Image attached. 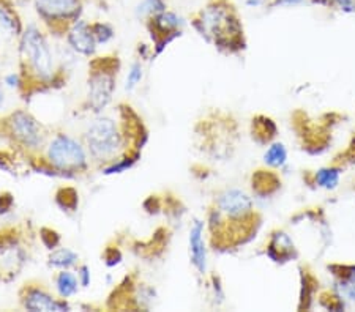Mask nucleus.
<instances>
[{
    "label": "nucleus",
    "instance_id": "obj_1",
    "mask_svg": "<svg viewBox=\"0 0 355 312\" xmlns=\"http://www.w3.org/2000/svg\"><path fill=\"white\" fill-rule=\"evenodd\" d=\"M191 22L200 37L223 53L236 54L245 49L243 24L231 0H209Z\"/></svg>",
    "mask_w": 355,
    "mask_h": 312
},
{
    "label": "nucleus",
    "instance_id": "obj_2",
    "mask_svg": "<svg viewBox=\"0 0 355 312\" xmlns=\"http://www.w3.org/2000/svg\"><path fill=\"white\" fill-rule=\"evenodd\" d=\"M21 87L27 95L54 82V60L49 44L40 28L28 26L21 38Z\"/></svg>",
    "mask_w": 355,
    "mask_h": 312
},
{
    "label": "nucleus",
    "instance_id": "obj_3",
    "mask_svg": "<svg viewBox=\"0 0 355 312\" xmlns=\"http://www.w3.org/2000/svg\"><path fill=\"white\" fill-rule=\"evenodd\" d=\"M85 147L90 156L98 163H107V166L119 163L120 152L123 147V134L117 123L110 117H100L84 133Z\"/></svg>",
    "mask_w": 355,
    "mask_h": 312
},
{
    "label": "nucleus",
    "instance_id": "obj_4",
    "mask_svg": "<svg viewBox=\"0 0 355 312\" xmlns=\"http://www.w3.org/2000/svg\"><path fill=\"white\" fill-rule=\"evenodd\" d=\"M120 70L119 57H98L89 65V82H87V107L92 112H101L111 103L116 79Z\"/></svg>",
    "mask_w": 355,
    "mask_h": 312
},
{
    "label": "nucleus",
    "instance_id": "obj_5",
    "mask_svg": "<svg viewBox=\"0 0 355 312\" xmlns=\"http://www.w3.org/2000/svg\"><path fill=\"white\" fill-rule=\"evenodd\" d=\"M46 156L53 172L74 175L85 172L89 166L83 145L67 134H59L51 140Z\"/></svg>",
    "mask_w": 355,
    "mask_h": 312
},
{
    "label": "nucleus",
    "instance_id": "obj_6",
    "mask_svg": "<svg viewBox=\"0 0 355 312\" xmlns=\"http://www.w3.org/2000/svg\"><path fill=\"white\" fill-rule=\"evenodd\" d=\"M35 10L46 26L57 35L68 33L83 13L81 0H35Z\"/></svg>",
    "mask_w": 355,
    "mask_h": 312
},
{
    "label": "nucleus",
    "instance_id": "obj_7",
    "mask_svg": "<svg viewBox=\"0 0 355 312\" xmlns=\"http://www.w3.org/2000/svg\"><path fill=\"white\" fill-rule=\"evenodd\" d=\"M180 26L182 19L173 11H163V13L152 16V18L147 19V28L150 32V37L155 43L157 54H162L163 49L168 46V44L180 37Z\"/></svg>",
    "mask_w": 355,
    "mask_h": 312
},
{
    "label": "nucleus",
    "instance_id": "obj_8",
    "mask_svg": "<svg viewBox=\"0 0 355 312\" xmlns=\"http://www.w3.org/2000/svg\"><path fill=\"white\" fill-rule=\"evenodd\" d=\"M21 304L22 308L32 312H62V311H70V304L65 302V298H54L53 295L44 291L42 286H33V284H26L19 292Z\"/></svg>",
    "mask_w": 355,
    "mask_h": 312
},
{
    "label": "nucleus",
    "instance_id": "obj_9",
    "mask_svg": "<svg viewBox=\"0 0 355 312\" xmlns=\"http://www.w3.org/2000/svg\"><path fill=\"white\" fill-rule=\"evenodd\" d=\"M10 131L22 147L35 149L42 144V125L26 111H16L10 117Z\"/></svg>",
    "mask_w": 355,
    "mask_h": 312
},
{
    "label": "nucleus",
    "instance_id": "obj_10",
    "mask_svg": "<svg viewBox=\"0 0 355 312\" xmlns=\"http://www.w3.org/2000/svg\"><path fill=\"white\" fill-rule=\"evenodd\" d=\"M67 39L68 43H70V46L76 51V53L83 55H89V57L95 54L96 46H98L94 33H92L90 24L83 19L76 21L71 26V28L67 33Z\"/></svg>",
    "mask_w": 355,
    "mask_h": 312
},
{
    "label": "nucleus",
    "instance_id": "obj_11",
    "mask_svg": "<svg viewBox=\"0 0 355 312\" xmlns=\"http://www.w3.org/2000/svg\"><path fill=\"white\" fill-rule=\"evenodd\" d=\"M190 257L199 275L207 273V249L204 241V223L194 219L190 229Z\"/></svg>",
    "mask_w": 355,
    "mask_h": 312
},
{
    "label": "nucleus",
    "instance_id": "obj_12",
    "mask_svg": "<svg viewBox=\"0 0 355 312\" xmlns=\"http://www.w3.org/2000/svg\"><path fill=\"white\" fill-rule=\"evenodd\" d=\"M264 163L272 169H282L288 163V149L283 142H273L268 147L264 155Z\"/></svg>",
    "mask_w": 355,
    "mask_h": 312
},
{
    "label": "nucleus",
    "instance_id": "obj_13",
    "mask_svg": "<svg viewBox=\"0 0 355 312\" xmlns=\"http://www.w3.org/2000/svg\"><path fill=\"white\" fill-rule=\"evenodd\" d=\"M79 260V255L76 253H73L71 249L68 248H60V249H54L49 255V265L55 266V268H71L73 265H76Z\"/></svg>",
    "mask_w": 355,
    "mask_h": 312
},
{
    "label": "nucleus",
    "instance_id": "obj_14",
    "mask_svg": "<svg viewBox=\"0 0 355 312\" xmlns=\"http://www.w3.org/2000/svg\"><path fill=\"white\" fill-rule=\"evenodd\" d=\"M275 125L270 118H267L264 116H259L253 118V139H256L259 144H267L270 142V139L277 133V127L268 129V127Z\"/></svg>",
    "mask_w": 355,
    "mask_h": 312
},
{
    "label": "nucleus",
    "instance_id": "obj_15",
    "mask_svg": "<svg viewBox=\"0 0 355 312\" xmlns=\"http://www.w3.org/2000/svg\"><path fill=\"white\" fill-rule=\"evenodd\" d=\"M340 177H341V169L338 167H322L316 170V175H314V178H316V185L319 188H324V190H335L338 183H340Z\"/></svg>",
    "mask_w": 355,
    "mask_h": 312
},
{
    "label": "nucleus",
    "instance_id": "obj_16",
    "mask_svg": "<svg viewBox=\"0 0 355 312\" xmlns=\"http://www.w3.org/2000/svg\"><path fill=\"white\" fill-rule=\"evenodd\" d=\"M55 287H57V292H59V295H60V298L73 297V295L78 292L76 276L70 273V271H65V270L60 271V273L57 275Z\"/></svg>",
    "mask_w": 355,
    "mask_h": 312
},
{
    "label": "nucleus",
    "instance_id": "obj_17",
    "mask_svg": "<svg viewBox=\"0 0 355 312\" xmlns=\"http://www.w3.org/2000/svg\"><path fill=\"white\" fill-rule=\"evenodd\" d=\"M338 288H340L343 298L355 303V266L343 273L340 282H338Z\"/></svg>",
    "mask_w": 355,
    "mask_h": 312
},
{
    "label": "nucleus",
    "instance_id": "obj_18",
    "mask_svg": "<svg viewBox=\"0 0 355 312\" xmlns=\"http://www.w3.org/2000/svg\"><path fill=\"white\" fill-rule=\"evenodd\" d=\"M55 202L59 203L60 208L67 210V212H74L78 208L79 199L78 192L74 188H60L55 194Z\"/></svg>",
    "mask_w": 355,
    "mask_h": 312
},
{
    "label": "nucleus",
    "instance_id": "obj_19",
    "mask_svg": "<svg viewBox=\"0 0 355 312\" xmlns=\"http://www.w3.org/2000/svg\"><path fill=\"white\" fill-rule=\"evenodd\" d=\"M168 10V3L166 0H142L139 8H137V16L142 18H152V16L163 13Z\"/></svg>",
    "mask_w": 355,
    "mask_h": 312
},
{
    "label": "nucleus",
    "instance_id": "obj_20",
    "mask_svg": "<svg viewBox=\"0 0 355 312\" xmlns=\"http://www.w3.org/2000/svg\"><path fill=\"white\" fill-rule=\"evenodd\" d=\"M90 28L98 44L107 43L114 37V28L110 24H106V22H92Z\"/></svg>",
    "mask_w": 355,
    "mask_h": 312
},
{
    "label": "nucleus",
    "instance_id": "obj_21",
    "mask_svg": "<svg viewBox=\"0 0 355 312\" xmlns=\"http://www.w3.org/2000/svg\"><path fill=\"white\" fill-rule=\"evenodd\" d=\"M313 3L324 5V7H335L345 13H354L355 0H311Z\"/></svg>",
    "mask_w": 355,
    "mask_h": 312
},
{
    "label": "nucleus",
    "instance_id": "obj_22",
    "mask_svg": "<svg viewBox=\"0 0 355 312\" xmlns=\"http://www.w3.org/2000/svg\"><path fill=\"white\" fill-rule=\"evenodd\" d=\"M142 79V66L141 64H133L131 65V70L128 73V77H127V90H133L137 84L141 82Z\"/></svg>",
    "mask_w": 355,
    "mask_h": 312
},
{
    "label": "nucleus",
    "instance_id": "obj_23",
    "mask_svg": "<svg viewBox=\"0 0 355 312\" xmlns=\"http://www.w3.org/2000/svg\"><path fill=\"white\" fill-rule=\"evenodd\" d=\"M306 0H270L267 5L270 8H278V7H300V5L305 3Z\"/></svg>",
    "mask_w": 355,
    "mask_h": 312
},
{
    "label": "nucleus",
    "instance_id": "obj_24",
    "mask_svg": "<svg viewBox=\"0 0 355 312\" xmlns=\"http://www.w3.org/2000/svg\"><path fill=\"white\" fill-rule=\"evenodd\" d=\"M79 277H81L83 286H87V284L90 282V273H89V268L85 265H83L81 268H79Z\"/></svg>",
    "mask_w": 355,
    "mask_h": 312
},
{
    "label": "nucleus",
    "instance_id": "obj_25",
    "mask_svg": "<svg viewBox=\"0 0 355 312\" xmlns=\"http://www.w3.org/2000/svg\"><path fill=\"white\" fill-rule=\"evenodd\" d=\"M268 0H246V5H250V7H261V5L267 3Z\"/></svg>",
    "mask_w": 355,
    "mask_h": 312
}]
</instances>
